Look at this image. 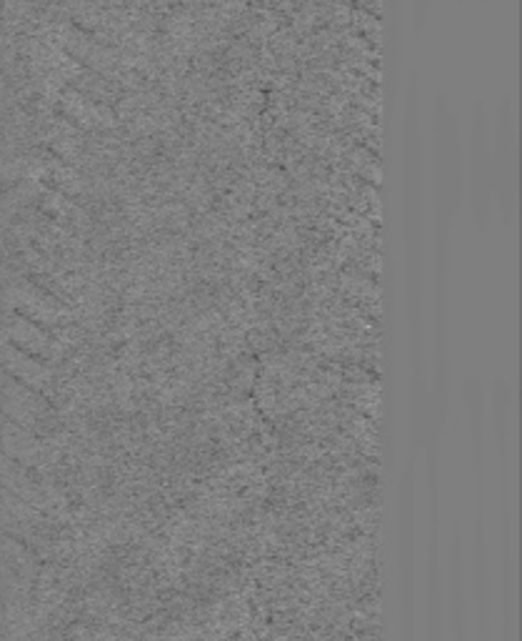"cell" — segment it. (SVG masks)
I'll use <instances>...</instances> for the list:
<instances>
[{"label":"cell","instance_id":"obj_1","mask_svg":"<svg viewBox=\"0 0 522 641\" xmlns=\"http://www.w3.org/2000/svg\"><path fill=\"white\" fill-rule=\"evenodd\" d=\"M0 411H3L8 421L28 428L41 436L48 426L53 424V409L48 404L43 394L23 386L21 381L6 376L3 391H0Z\"/></svg>","mask_w":522,"mask_h":641},{"label":"cell","instance_id":"obj_2","mask_svg":"<svg viewBox=\"0 0 522 641\" xmlns=\"http://www.w3.org/2000/svg\"><path fill=\"white\" fill-rule=\"evenodd\" d=\"M0 369L6 371V376L21 381L23 386L38 391V394H48L53 386V371L48 369V363L13 347V343L0 347Z\"/></svg>","mask_w":522,"mask_h":641},{"label":"cell","instance_id":"obj_3","mask_svg":"<svg viewBox=\"0 0 522 641\" xmlns=\"http://www.w3.org/2000/svg\"><path fill=\"white\" fill-rule=\"evenodd\" d=\"M6 337L8 343H13V347L25 353H33V356L43 361H51L53 356H58V351H61V343L55 341L51 329H43L41 323L25 319L21 313L11 316V321L6 323Z\"/></svg>","mask_w":522,"mask_h":641},{"label":"cell","instance_id":"obj_4","mask_svg":"<svg viewBox=\"0 0 522 641\" xmlns=\"http://www.w3.org/2000/svg\"><path fill=\"white\" fill-rule=\"evenodd\" d=\"M0 448H3V454L11 458V462L23 468H38L43 464L41 436L13 424V421H6V424L0 426Z\"/></svg>","mask_w":522,"mask_h":641},{"label":"cell","instance_id":"obj_5","mask_svg":"<svg viewBox=\"0 0 522 641\" xmlns=\"http://www.w3.org/2000/svg\"><path fill=\"white\" fill-rule=\"evenodd\" d=\"M15 309L25 319L41 323L43 329L61 327L67 319L63 306L51 299V296H43L41 291H15Z\"/></svg>","mask_w":522,"mask_h":641},{"label":"cell","instance_id":"obj_6","mask_svg":"<svg viewBox=\"0 0 522 641\" xmlns=\"http://www.w3.org/2000/svg\"><path fill=\"white\" fill-rule=\"evenodd\" d=\"M3 617H6V614H3V604H0V624H3Z\"/></svg>","mask_w":522,"mask_h":641},{"label":"cell","instance_id":"obj_7","mask_svg":"<svg viewBox=\"0 0 522 641\" xmlns=\"http://www.w3.org/2000/svg\"><path fill=\"white\" fill-rule=\"evenodd\" d=\"M0 641H6V639H3V637H0Z\"/></svg>","mask_w":522,"mask_h":641}]
</instances>
